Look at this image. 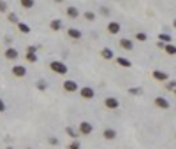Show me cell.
Returning a JSON list of instances; mask_svg holds the SVG:
<instances>
[{"instance_id":"ac0fdd59","label":"cell","mask_w":176,"mask_h":149,"mask_svg":"<svg viewBox=\"0 0 176 149\" xmlns=\"http://www.w3.org/2000/svg\"><path fill=\"white\" fill-rule=\"evenodd\" d=\"M18 30L21 33H30V27H28L27 23H18Z\"/></svg>"},{"instance_id":"52a82bcc","label":"cell","mask_w":176,"mask_h":149,"mask_svg":"<svg viewBox=\"0 0 176 149\" xmlns=\"http://www.w3.org/2000/svg\"><path fill=\"white\" fill-rule=\"evenodd\" d=\"M81 96L83 98H94L95 96V91H94V88H90V86H86V88H81Z\"/></svg>"},{"instance_id":"5bb4252c","label":"cell","mask_w":176,"mask_h":149,"mask_svg":"<svg viewBox=\"0 0 176 149\" xmlns=\"http://www.w3.org/2000/svg\"><path fill=\"white\" fill-rule=\"evenodd\" d=\"M6 58H7V60H16V58H18V51H16L14 48H9V49L6 51Z\"/></svg>"},{"instance_id":"4316f807","label":"cell","mask_w":176,"mask_h":149,"mask_svg":"<svg viewBox=\"0 0 176 149\" xmlns=\"http://www.w3.org/2000/svg\"><path fill=\"white\" fill-rule=\"evenodd\" d=\"M174 88H176V83H174V81H169V83H167V90L174 91Z\"/></svg>"},{"instance_id":"836d02e7","label":"cell","mask_w":176,"mask_h":149,"mask_svg":"<svg viewBox=\"0 0 176 149\" xmlns=\"http://www.w3.org/2000/svg\"><path fill=\"white\" fill-rule=\"evenodd\" d=\"M100 12H102L104 16H108V14H109V9H108V7H100Z\"/></svg>"},{"instance_id":"4fadbf2b","label":"cell","mask_w":176,"mask_h":149,"mask_svg":"<svg viewBox=\"0 0 176 149\" xmlns=\"http://www.w3.org/2000/svg\"><path fill=\"white\" fill-rule=\"evenodd\" d=\"M102 135H104V138H108V140H113V138L116 137V132L113 130V128H106Z\"/></svg>"},{"instance_id":"3957f363","label":"cell","mask_w":176,"mask_h":149,"mask_svg":"<svg viewBox=\"0 0 176 149\" xmlns=\"http://www.w3.org/2000/svg\"><path fill=\"white\" fill-rule=\"evenodd\" d=\"M92 132H94V126L88 121H83L81 125H79V133H81V135H90Z\"/></svg>"},{"instance_id":"f546056e","label":"cell","mask_w":176,"mask_h":149,"mask_svg":"<svg viewBox=\"0 0 176 149\" xmlns=\"http://www.w3.org/2000/svg\"><path fill=\"white\" fill-rule=\"evenodd\" d=\"M67 149H79V142H77V140H76V142L69 144V147H67Z\"/></svg>"},{"instance_id":"e575fe53","label":"cell","mask_w":176,"mask_h":149,"mask_svg":"<svg viewBox=\"0 0 176 149\" xmlns=\"http://www.w3.org/2000/svg\"><path fill=\"white\" fill-rule=\"evenodd\" d=\"M6 111V104H4V100L0 98V112H4Z\"/></svg>"},{"instance_id":"8992f818","label":"cell","mask_w":176,"mask_h":149,"mask_svg":"<svg viewBox=\"0 0 176 149\" xmlns=\"http://www.w3.org/2000/svg\"><path fill=\"white\" fill-rule=\"evenodd\" d=\"M64 90L69 91V93H74V91H77V84H76V81L67 79L65 83H64Z\"/></svg>"},{"instance_id":"1f68e13d","label":"cell","mask_w":176,"mask_h":149,"mask_svg":"<svg viewBox=\"0 0 176 149\" xmlns=\"http://www.w3.org/2000/svg\"><path fill=\"white\" fill-rule=\"evenodd\" d=\"M50 144H51V146H56V144H58V138H56V137H50Z\"/></svg>"},{"instance_id":"603a6c76","label":"cell","mask_w":176,"mask_h":149,"mask_svg":"<svg viewBox=\"0 0 176 149\" xmlns=\"http://www.w3.org/2000/svg\"><path fill=\"white\" fill-rule=\"evenodd\" d=\"M65 132H67V135H69V137H72V138H76V137H77V132L74 130V128H71V126H67V128H65Z\"/></svg>"},{"instance_id":"4dcf8cb0","label":"cell","mask_w":176,"mask_h":149,"mask_svg":"<svg viewBox=\"0 0 176 149\" xmlns=\"http://www.w3.org/2000/svg\"><path fill=\"white\" fill-rule=\"evenodd\" d=\"M46 86H48V84H46L44 81H39V83H37V88H39V90H46Z\"/></svg>"},{"instance_id":"30bf717a","label":"cell","mask_w":176,"mask_h":149,"mask_svg":"<svg viewBox=\"0 0 176 149\" xmlns=\"http://www.w3.org/2000/svg\"><path fill=\"white\" fill-rule=\"evenodd\" d=\"M65 12H67V16H69V18H72V19L79 16V11H77V7H74V6L67 7V11H65Z\"/></svg>"},{"instance_id":"6da1fadb","label":"cell","mask_w":176,"mask_h":149,"mask_svg":"<svg viewBox=\"0 0 176 149\" xmlns=\"http://www.w3.org/2000/svg\"><path fill=\"white\" fill-rule=\"evenodd\" d=\"M50 67H51V70H53V72H56V74H67V65L64 63V62H51L50 63Z\"/></svg>"},{"instance_id":"d590c367","label":"cell","mask_w":176,"mask_h":149,"mask_svg":"<svg viewBox=\"0 0 176 149\" xmlns=\"http://www.w3.org/2000/svg\"><path fill=\"white\" fill-rule=\"evenodd\" d=\"M7 149H12V147H7Z\"/></svg>"},{"instance_id":"44dd1931","label":"cell","mask_w":176,"mask_h":149,"mask_svg":"<svg viewBox=\"0 0 176 149\" xmlns=\"http://www.w3.org/2000/svg\"><path fill=\"white\" fill-rule=\"evenodd\" d=\"M127 93H130V95H141V93H143V88H139V86H136V88H129Z\"/></svg>"},{"instance_id":"7402d4cb","label":"cell","mask_w":176,"mask_h":149,"mask_svg":"<svg viewBox=\"0 0 176 149\" xmlns=\"http://www.w3.org/2000/svg\"><path fill=\"white\" fill-rule=\"evenodd\" d=\"M20 4H21V7H25V9H32L33 7V0H21Z\"/></svg>"},{"instance_id":"cb8c5ba5","label":"cell","mask_w":176,"mask_h":149,"mask_svg":"<svg viewBox=\"0 0 176 149\" xmlns=\"http://www.w3.org/2000/svg\"><path fill=\"white\" fill-rule=\"evenodd\" d=\"M27 60L30 62V63H35V62H37V54L35 53H27Z\"/></svg>"},{"instance_id":"d6986e66","label":"cell","mask_w":176,"mask_h":149,"mask_svg":"<svg viewBox=\"0 0 176 149\" xmlns=\"http://www.w3.org/2000/svg\"><path fill=\"white\" fill-rule=\"evenodd\" d=\"M164 49H165V53L171 54V56H173V54H176V48H174V44H165Z\"/></svg>"},{"instance_id":"9c48e42d","label":"cell","mask_w":176,"mask_h":149,"mask_svg":"<svg viewBox=\"0 0 176 149\" xmlns=\"http://www.w3.org/2000/svg\"><path fill=\"white\" fill-rule=\"evenodd\" d=\"M153 77L159 81H167L169 79V75L165 74V72H162V70H153Z\"/></svg>"},{"instance_id":"9a60e30c","label":"cell","mask_w":176,"mask_h":149,"mask_svg":"<svg viewBox=\"0 0 176 149\" xmlns=\"http://www.w3.org/2000/svg\"><path fill=\"white\" fill-rule=\"evenodd\" d=\"M120 46H121L123 49H127V51H130L134 44H132V40H130V39H121V40H120Z\"/></svg>"},{"instance_id":"ffe728a7","label":"cell","mask_w":176,"mask_h":149,"mask_svg":"<svg viewBox=\"0 0 176 149\" xmlns=\"http://www.w3.org/2000/svg\"><path fill=\"white\" fill-rule=\"evenodd\" d=\"M51 30H56V32L62 30V21L60 19H53V21H51Z\"/></svg>"},{"instance_id":"277c9868","label":"cell","mask_w":176,"mask_h":149,"mask_svg":"<svg viewBox=\"0 0 176 149\" xmlns=\"http://www.w3.org/2000/svg\"><path fill=\"white\" fill-rule=\"evenodd\" d=\"M12 74L16 75V77H25V75H27V67H23V65H14V67H12Z\"/></svg>"},{"instance_id":"d6a6232c","label":"cell","mask_w":176,"mask_h":149,"mask_svg":"<svg viewBox=\"0 0 176 149\" xmlns=\"http://www.w3.org/2000/svg\"><path fill=\"white\" fill-rule=\"evenodd\" d=\"M35 51H37L35 46H28V48H27V53H35Z\"/></svg>"},{"instance_id":"5b68a950","label":"cell","mask_w":176,"mask_h":149,"mask_svg":"<svg viewBox=\"0 0 176 149\" xmlns=\"http://www.w3.org/2000/svg\"><path fill=\"white\" fill-rule=\"evenodd\" d=\"M155 107H159V109H169V100H165L164 96H157L155 98Z\"/></svg>"},{"instance_id":"d4e9b609","label":"cell","mask_w":176,"mask_h":149,"mask_svg":"<svg viewBox=\"0 0 176 149\" xmlns=\"http://www.w3.org/2000/svg\"><path fill=\"white\" fill-rule=\"evenodd\" d=\"M85 19H88V21H94V19H95V14L92 11H86V12H85Z\"/></svg>"},{"instance_id":"f1b7e54d","label":"cell","mask_w":176,"mask_h":149,"mask_svg":"<svg viewBox=\"0 0 176 149\" xmlns=\"http://www.w3.org/2000/svg\"><path fill=\"white\" fill-rule=\"evenodd\" d=\"M6 11H7V4L2 0V2H0V12H6Z\"/></svg>"},{"instance_id":"7a4b0ae2","label":"cell","mask_w":176,"mask_h":149,"mask_svg":"<svg viewBox=\"0 0 176 149\" xmlns=\"http://www.w3.org/2000/svg\"><path fill=\"white\" fill-rule=\"evenodd\" d=\"M104 105L108 107V109H118V107H120V102H118V98H115V96H108L104 100Z\"/></svg>"},{"instance_id":"7c38bea8","label":"cell","mask_w":176,"mask_h":149,"mask_svg":"<svg viewBox=\"0 0 176 149\" xmlns=\"http://www.w3.org/2000/svg\"><path fill=\"white\" fill-rule=\"evenodd\" d=\"M100 54H102V58H106V60H113V56H115L113 49H109V48H104L100 51Z\"/></svg>"},{"instance_id":"ba28073f","label":"cell","mask_w":176,"mask_h":149,"mask_svg":"<svg viewBox=\"0 0 176 149\" xmlns=\"http://www.w3.org/2000/svg\"><path fill=\"white\" fill-rule=\"evenodd\" d=\"M67 33H69V37H72V39H81L83 37L81 30H77V28H69Z\"/></svg>"},{"instance_id":"83f0119b","label":"cell","mask_w":176,"mask_h":149,"mask_svg":"<svg viewBox=\"0 0 176 149\" xmlns=\"http://www.w3.org/2000/svg\"><path fill=\"white\" fill-rule=\"evenodd\" d=\"M9 21H12V23H18V16L14 14V12H11V14H9Z\"/></svg>"},{"instance_id":"484cf974","label":"cell","mask_w":176,"mask_h":149,"mask_svg":"<svg viewBox=\"0 0 176 149\" xmlns=\"http://www.w3.org/2000/svg\"><path fill=\"white\" fill-rule=\"evenodd\" d=\"M136 39H138V40H146V39H148V35H146V33L144 32H139V33H136Z\"/></svg>"},{"instance_id":"2e32d148","label":"cell","mask_w":176,"mask_h":149,"mask_svg":"<svg viewBox=\"0 0 176 149\" xmlns=\"http://www.w3.org/2000/svg\"><path fill=\"white\" fill-rule=\"evenodd\" d=\"M108 30H109L111 33H118V32H120V23L111 21L109 25H108Z\"/></svg>"},{"instance_id":"e0dca14e","label":"cell","mask_w":176,"mask_h":149,"mask_svg":"<svg viewBox=\"0 0 176 149\" xmlns=\"http://www.w3.org/2000/svg\"><path fill=\"white\" fill-rule=\"evenodd\" d=\"M159 39H160V42L162 44H173V37H171L169 33H160Z\"/></svg>"},{"instance_id":"8fae6325","label":"cell","mask_w":176,"mask_h":149,"mask_svg":"<svg viewBox=\"0 0 176 149\" xmlns=\"http://www.w3.org/2000/svg\"><path fill=\"white\" fill-rule=\"evenodd\" d=\"M116 63L120 65V67H127V69H129V67H132V63H130V60H127V58H123V56H118V58H116Z\"/></svg>"}]
</instances>
